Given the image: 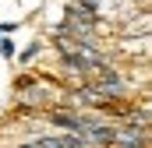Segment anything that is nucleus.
<instances>
[{
	"mask_svg": "<svg viewBox=\"0 0 152 148\" xmlns=\"http://www.w3.org/2000/svg\"><path fill=\"white\" fill-rule=\"evenodd\" d=\"M117 141H124V145H145V134H138L131 127H120L117 131Z\"/></svg>",
	"mask_w": 152,
	"mask_h": 148,
	"instance_id": "obj_2",
	"label": "nucleus"
},
{
	"mask_svg": "<svg viewBox=\"0 0 152 148\" xmlns=\"http://www.w3.org/2000/svg\"><path fill=\"white\" fill-rule=\"evenodd\" d=\"M92 120H96V116H88V113H64V110H50V123H53V127H60V131H78V134H85V131L92 127Z\"/></svg>",
	"mask_w": 152,
	"mask_h": 148,
	"instance_id": "obj_1",
	"label": "nucleus"
},
{
	"mask_svg": "<svg viewBox=\"0 0 152 148\" xmlns=\"http://www.w3.org/2000/svg\"><path fill=\"white\" fill-rule=\"evenodd\" d=\"M0 42H4V28H0Z\"/></svg>",
	"mask_w": 152,
	"mask_h": 148,
	"instance_id": "obj_7",
	"label": "nucleus"
},
{
	"mask_svg": "<svg viewBox=\"0 0 152 148\" xmlns=\"http://www.w3.org/2000/svg\"><path fill=\"white\" fill-rule=\"evenodd\" d=\"M39 49H42L39 42H32V46H25V53H21L18 60H21V64H28V60H36V57H39Z\"/></svg>",
	"mask_w": 152,
	"mask_h": 148,
	"instance_id": "obj_4",
	"label": "nucleus"
},
{
	"mask_svg": "<svg viewBox=\"0 0 152 148\" xmlns=\"http://www.w3.org/2000/svg\"><path fill=\"white\" fill-rule=\"evenodd\" d=\"M0 57H4V60H14V57H18V49H14V39H4V42H0Z\"/></svg>",
	"mask_w": 152,
	"mask_h": 148,
	"instance_id": "obj_3",
	"label": "nucleus"
},
{
	"mask_svg": "<svg viewBox=\"0 0 152 148\" xmlns=\"http://www.w3.org/2000/svg\"><path fill=\"white\" fill-rule=\"evenodd\" d=\"M0 28H4V36H7V32H18L21 25H18V21H0Z\"/></svg>",
	"mask_w": 152,
	"mask_h": 148,
	"instance_id": "obj_5",
	"label": "nucleus"
},
{
	"mask_svg": "<svg viewBox=\"0 0 152 148\" xmlns=\"http://www.w3.org/2000/svg\"><path fill=\"white\" fill-rule=\"evenodd\" d=\"M78 7H85V11H99V0H78Z\"/></svg>",
	"mask_w": 152,
	"mask_h": 148,
	"instance_id": "obj_6",
	"label": "nucleus"
}]
</instances>
